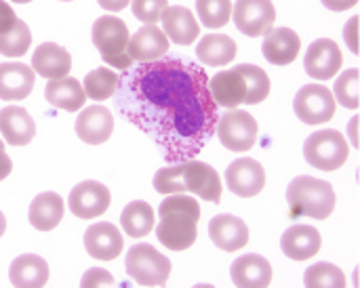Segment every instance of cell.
Returning <instances> with one entry per match:
<instances>
[{
	"mask_svg": "<svg viewBox=\"0 0 360 288\" xmlns=\"http://www.w3.org/2000/svg\"><path fill=\"white\" fill-rule=\"evenodd\" d=\"M226 183L240 198L257 196L266 185V171L253 158H238L226 169Z\"/></svg>",
	"mask_w": 360,
	"mask_h": 288,
	"instance_id": "obj_12",
	"label": "cell"
},
{
	"mask_svg": "<svg viewBox=\"0 0 360 288\" xmlns=\"http://www.w3.org/2000/svg\"><path fill=\"white\" fill-rule=\"evenodd\" d=\"M112 284H114V276H112L110 272H105V270H99V268L89 270V272L82 276V280H80V287H84V288L112 287Z\"/></svg>",
	"mask_w": 360,
	"mask_h": 288,
	"instance_id": "obj_38",
	"label": "cell"
},
{
	"mask_svg": "<svg viewBox=\"0 0 360 288\" xmlns=\"http://www.w3.org/2000/svg\"><path fill=\"white\" fill-rule=\"evenodd\" d=\"M129 53H131V59L139 61V63L162 59L169 53V38L160 27H156L152 23H146L143 27H139L131 36Z\"/></svg>",
	"mask_w": 360,
	"mask_h": 288,
	"instance_id": "obj_17",
	"label": "cell"
},
{
	"mask_svg": "<svg viewBox=\"0 0 360 288\" xmlns=\"http://www.w3.org/2000/svg\"><path fill=\"white\" fill-rule=\"evenodd\" d=\"M306 287L310 288H342L346 287V276L338 266L331 263H314L312 268L306 270L304 276Z\"/></svg>",
	"mask_w": 360,
	"mask_h": 288,
	"instance_id": "obj_35",
	"label": "cell"
},
{
	"mask_svg": "<svg viewBox=\"0 0 360 288\" xmlns=\"http://www.w3.org/2000/svg\"><path fill=\"white\" fill-rule=\"evenodd\" d=\"M236 51H238V46H236L234 38H230L226 34H209L198 42L196 57L205 65L221 67V65H228L230 61H234Z\"/></svg>",
	"mask_w": 360,
	"mask_h": 288,
	"instance_id": "obj_29",
	"label": "cell"
},
{
	"mask_svg": "<svg viewBox=\"0 0 360 288\" xmlns=\"http://www.w3.org/2000/svg\"><path fill=\"white\" fill-rule=\"evenodd\" d=\"M11 169H13V162L8 158V154L4 150H0V181L11 175Z\"/></svg>",
	"mask_w": 360,
	"mask_h": 288,
	"instance_id": "obj_43",
	"label": "cell"
},
{
	"mask_svg": "<svg viewBox=\"0 0 360 288\" xmlns=\"http://www.w3.org/2000/svg\"><path fill=\"white\" fill-rule=\"evenodd\" d=\"M4 230H6V219H4V215H2V211H0V238L4 236Z\"/></svg>",
	"mask_w": 360,
	"mask_h": 288,
	"instance_id": "obj_45",
	"label": "cell"
},
{
	"mask_svg": "<svg viewBox=\"0 0 360 288\" xmlns=\"http://www.w3.org/2000/svg\"><path fill=\"white\" fill-rule=\"evenodd\" d=\"M30 44H32V32L27 23L21 19H17L8 32L0 34V53L4 57H21L27 53Z\"/></svg>",
	"mask_w": 360,
	"mask_h": 288,
	"instance_id": "obj_33",
	"label": "cell"
},
{
	"mask_svg": "<svg viewBox=\"0 0 360 288\" xmlns=\"http://www.w3.org/2000/svg\"><path fill=\"white\" fill-rule=\"evenodd\" d=\"M8 280L13 287L38 288L49 282V266L38 255H21L11 263Z\"/></svg>",
	"mask_w": 360,
	"mask_h": 288,
	"instance_id": "obj_28",
	"label": "cell"
},
{
	"mask_svg": "<svg viewBox=\"0 0 360 288\" xmlns=\"http://www.w3.org/2000/svg\"><path fill=\"white\" fill-rule=\"evenodd\" d=\"M342 63H344V55H342L338 42L331 38L314 40L304 59V67H306L308 76H312L314 80L333 78L340 72Z\"/></svg>",
	"mask_w": 360,
	"mask_h": 288,
	"instance_id": "obj_13",
	"label": "cell"
},
{
	"mask_svg": "<svg viewBox=\"0 0 360 288\" xmlns=\"http://www.w3.org/2000/svg\"><path fill=\"white\" fill-rule=\"evenodd\" d=\"M0 135L11 145H27L36 135L34 118L21 105H6L0 110Z\"/></svg>",
	"mask_w": 360,
	"mask_h": 288,
	"instance_id": "obj_19",
	"label": "cell"
},
{
	"mask_svg": "<svg viewBox=\"0 0 360 288\" xmlns=\"http://www.w3.org/2000/svg\"><path fill=\"white\" fill-rule=\"evenodd\" d=\"M97 2H99L101 8H105V11H110V13H118V11H122V8H127L131 0H97Z\"/></svg>",
	"mask_w": 360,
	"mask_h": 288,
	"instance_id": "obj_42",
	"label": "cell"
},
{
	"mask_svg": "<svg viewBox=\"0 0 360 288\" xmlns=\"http://www.w3.org/2000/svg\"><path fill=\"white\" fill-rule=\"evenodd\" d=\"M238 72H240L243 86H245V101L243 103H247V105L262 103L270 95V76L253 63L238 65Z\"/></svg>",
	"mask_w": 360,
	"mask_h": 288,
	"instance_id": "obj_31",
	"label": "cell"
},
{
	"mask_svg": "<svg viewBox=\"0 0 360 288\" xmlns=\"http://www.w3.org/2000/svg\"><path fill=\"white\" fill-rule=\"evenodd\" d=\"M36 74L25 63H0V99L2 101H21L34 89Z\"/></svg>",
	"mask_w": 360,
	"mask_h": 288,
	"instance_id": "obj_20",
	"label": "cell"
},
{
	"mask_svg": "<svg viewBox=\"0 0 360 288\" xmlns=\"http://www.w3.org/2000/svg\"><path fill=\"white\" fill-rule=\"evenodd\" d=\"M323 4H325L327 8L335 11V13H342V11H348V8L356 6L359 0H323Z\"/></svg>",
	"mask_w": 360,
	"mask_h": 288,
	"instance_id": "obj_41",
	"label": "cell"
},
{
	"mask_svg": "<svg viewBox=\"0 0 360 288\" xmlns=\"http://www.w3.org/2000/svg\"><path fill=\"white\" fill-rule=\"evenodd\" d=\"M359 70L350 67L335 82L333 97H335V101H340L348 110H356L359 107Z\"/></svg>",
	"mask_w": 360,
	"mask_h": 288,
	"instance_id": "obj_36",
	"label": "cell"
},
{
	"mask_svg": "<svg viewBox=\"0 0 360 288\" xmlns=\"http://www.w3.org/2000/svg\"><path fill=\"white\" fill-rule=\"evenodd\" d=\"M13 2H19V4H25V2H32V0H13Z\"/></svg>",
	"mask_w": 360,
	"mask_h": 288,
	"instance_id": "obj_46",
	"label": "cell"
},
{
	"mask_svg": "<svg viewBox=\"0 0 360 288\" xmlns=\"http://www.w3.org/2000/svg\"><path fill=\"white\" fill-rule=\"evenodd\" d=\"M124 72L114 93L122 116L162 150L167 162L194 158L219 118L207 72L184 59H156Z\"/></svg>",
	"mask_w": 360,
	"mask_h": 288,
	"instance_id": "obj_1",
	"label": "cell"
},
{
	"mask_svg": "<svg viewBox=\"0 0 360 288\" xmlns=\"http://www.w3.org/2000/svg\"><path fill=\"white\" fill-rule=\"evenodd\" d=\"M232 282L245 288L270 287L272 266L262 255H243L232 266Z\"/></svg>",
	"mask_w": 360,
	"mask_h": 288,
	"instance_id": "obj_24",
	"label": "cell"
},
{
	"mask_svg": "<svg viewBox=\"0 0 360 288\" xmlns=\"http://www.w3.org/2000/svg\"><path fill=\"white\" fill-rule=\"evenodd\" d=\"M160 21H162L167 38L181 46H190L200 34V25L188 6H179V4L169 6Z\"/></svg>",
	"mask_w": 360,
	"mask_h": 288,
	"instance_id": "obj_23",
	"label": "cell"
},
{
	"mask_svg": "<svg viewBox=\"0 0 360 288\" xmlns=\"http://www.w3.org/2000/svg\"><path fill=\"white\" fill-rule=\"evenodd\" d=\"M221 145L230 152H249L257 141V120L245 110H228L215 124Z\"/></svg>",
	"mask_w": 360,
	"mask_h": 288,
	"instance_id": "obj_8",
	"label": "cell"
},
{
	"mask_svg": "<svg viewBox=\"0 0 360 288\" xmlns=\"http://www.w3.org/2000/svg\"><path fill=\"white\" fill-rule=\"evenodd\" d=\"M196 13H198L202 25L217 30L230 21L232 2L230 0H196Z\"/></svg>",
	"mask_w": 360,
	"mask_h": 288,
	"instance_id": "obj_34",
	"label": "cell"
},
{
	"mask_svg": "<svg viewBox=\"0 0 360 288\" xmlns=\"http://www.w3.org/2000/svg\"><path fill=\"white\" fill-rule=\"evenodd\" d=\"M287 202L293 215L325 221L335 211L338 196L331 183L302 175L287 188Z\"/></svg>",
	"mask_w": 360,
	"mask_h": 288,
	"instance_id": "obj_4",
	"label": "cell"
},
{
	"mask_svg": "<svg viewBox=\"0 0 360 288\" xmlns=\"http://www.w3.org/2000/svg\"><path fill=\"white\" fill-rule=\"evenodd\" d=\"M15 21H17V15L11 8V4L4 2V0H0V34L8 32L15 25Z\"/></svg>",
	"mask_w": 360,
	"mask_h": 288,
	"instance_id": "obj_40",
	"label": "cell"
},
{
	"mask_svg": "<svg viewBox=\"0 0 360 288\" xmlns=\"http://www.w3.org/2000/svg\"><path fill=\"white\" fill-rule=\"evenodd\" d=\"M283 253L293 261H308L319 255L323 247L321 232L312 225H293L285 232L281 240Z\"/></svg>",
	"mask_w": 360,
	"mask_h": 288,
	"instance_id": "obj_21",
	"label": "cell"
},
{
	"mask_svg": "<svg viewBox=\"0 0 360 288\" xmlns=\"http://www.w3.org/2000/svg\"><path fill=\"white\" fill-rule=\"evenodd\" d=\"M0 150H4V143H2V139H0Z\"/></svg>",
	"mask_w": 360,
	"mask_h": 288,
	"instance_id": "obj_47",
	"label": "cell"
},
{
	"mask_svg": "<svg viewBox=\"0 0 360 288\" xmlns=\"http://www.w3.org/2000/svg\"><path fill=\"white\" fill-rule=\"evenodd\" d=\"M127 274L141 287H162L171 276V261L152 244H135L127 253Z\"/></svg>",
	"mask_w": 360,
	"mask_h": 288,
	"instance_id": "obj_7",
	"label": "cell"
},
{
	"mask_svg": "<svg viewBox=\"0 0 360 288\" xmlns=\"http://www.w3.org/2000/svg\"><path fill=\"white\" fill-rule=\"evenodd\" d=\"M160 223L156 228V238L169 251H188L198 238L200 204L184 194H169L160 202Z\"/></svg>",
	"mask_w": 360,
	"mask_h": 288,
	"instance_id": "obj_3",
	"label": "cell"
},
{
	"mask_svg": "<svg viewBox=\"0 0 360 288\" xmlns=\"http://www.w3.org/2000/svg\"><path fill=\"white\" fill-rule=\"evenodd\" d=\"M120 225L127 236L143 238L154 230V209L141 200L129 202L120 215Z\"/></svg>",
	"mask_w": 360,
	"mask_h": 288,
	"instance_id": "obj_30",
	"label": "cell"
},
{
	"mask_svg": "<svg viewBox=\"0 0 360 288\" xmlns=\"http://www.w3.org/2000/svg\"><path fill=\"white\" fill-rule=\"evenodd\" d=\"M209 91H211L215 105L226 107V110L238 107L245 101V86H243L238 65L232 70H224V72L215 74L209 80Z\"/></svg>",
	"mask_w": 360,
	"mask_h": 288,
	"instance_id": "obj_25",
	"label": "cell"
},
{
	"mask_svg": "<svg viewBox=\"0 0 360 288\" xmlns=\"http://www.w3.org/2000/svg\"><path fill=\"white\" fill-rule=\"evenodd\" d=\"M209 236L213 244L226 253H236L249 244V228L234 215H217L209 223Z\"/></svg>",
	"mask_w": 360,
	"mask_h": 288,
	"instance_id": "obj_15",
	"label": "cell"
},
{
	"mask_svg": "<svg viewBox=\"0 0 360 288\" xmlns=\"http://www.w3.org/2000/svg\"><path fill=\"white\" fill-rule=\"evenodd\" d=\"M304 156L319 171H338L348 162L350 148L346 137L335 129H325L310 135L304 143Z\"/></svg>",
	"mask_w": 360,
	"mask_h": 288,
	"instance_id": "obj_6",
	"label": "cell"
},
{
	"mask_svg": "<svg viewBox=\"0 0 360 288\" xmlns=\"http://www.w3.org/2000/svg\"><path fill=\"white\" fill-rule=\"evenodd\" d=\"M129 40H131V34L122 19L112 17V15H103V17L95 19L93 42H95L97 51L101 53V59L108 65L129 70L135 63L129 53Z\"/></svg>",
	"mask_w": 360,
	"mask_h": 288,
	"instance_id": "obj_5",
	"label": "cell"
},
{
	"mask_svg": "<svg viewBox=\"0 0 360 288\" xmlns=\"http://www.w3.org/2000/svg\"><path fill=\"white\" fill-rule=\"evenodd\" d=\"M350 139H352V145H359V116L350 120Z\"/></svg>",
	"mask_w": 360,
	"mask_h": 288,
	"instance_id": "obj_44",
	"label": "cell"
},
{
	"mask_svg": "<svg viewBox=\"0 0 360 288\" xmlns=\"http://www.w3.org/2000/svg\"><path fill=\"white\" fill-rule=\"evenodd\" d=\"M344 38L348 42V48L356 55L359 53V17H352L344 27Z\"/></svg>",
	"mask_w": 360,
	"mask_h": 288,
	"instance_id": "obj_39",
	"label": "cell"
},
{
	"mask_svg": "<svg viewBox=\"0 0 360 288\" xmlns=\"http://www.w3.org/2000/svg\"><path fill=\"white\" fill-rule=\"evenodd\" d=\"M232 15L236 27L251 38L268 34L276 21V8L272 0H236Z\"/></svg>",
	"mask_w": 360,
	"mask_h": 288,
	"instance_id": "obj_10",
	"label": "cell"
},
{
	"mask_svg": "<svg viewBox=\"0 0 360 288\" xmlns=\"http://www.w3.org/2000/svg\"><path fill=\"white\" fill-rule=\"evenodd\" d=\"M293 110L304 124H325L335 116L338 101L331 89L323 84H306L297 91Z\"/></svg>",
	"mask_w": 360,
	"mask_h": 288,
	"instance_id": "obj_9",
	"label": "cell"
},
{
	"mask_svg": "<svg viewBox=\"0 0 360 288\" xmlns=\"http://www.w3.org/2000/svg\"><path fill=\"white\" fill-rule=\"evenodd\" d=\"M167 8H169V0H133V13L143 23L156 25Z\"/></svg>",
	"mask_w": 360,
	"mask_h": 288,
	"instance_id": "obj_37",
	"label": "cell"
},
{
	"mask_svg": "<svg viewBox=\"0 0 360 288\" xmlns=\"http://www.w3.org/2000/svg\"><path fill=\"white\" fill-rule=\"evenodd\" d=\"M262 51L272 65H289L302 51V38L291 27H272L264 38Z\"/></svg>",
	"mask_w": 360,
	"mask_h": 288,
	"instance_id": "obj_18",
	"label": "cell"
},
{
	"mask_svg": "<svg viewBox=\"0 0 360 288\" xmlns=\"http://www.w3.org/2000/svg\"><path fill=\"white\" fill-rule=\"evenodd\" d=\"M63 2H68V0H63Z\"/></svg>",
	"mask_w": 360,
	"mask_h": 288,
	"instance_id": "obj_48",
	"label": "cell"
},
{
	"mask_svg": "<svg viewBox=\"0 0 360 288\" xmlns=\"http://www.w3.org/2000/svg\"><path fill=\"white\" fill-rule=\"evenodd\" d=\"M30 67L34 70V74H40L42 78L55 80V78H63L70 74L72 57L63 46H59L55 42H42L34 51Z\"/></svg>",
	"mask_w": 360,
	"mask_h": 288,
	"instance_id": "obj_22",
	"label": "cell"
},
{
	"mask_svg": "<svg viewBox=\"0 0 360 288\" xmlns=\"http://www.w3.org/2000/svg\"><path fill=\"white\" fill-rule=\"evenodd\" d=\"M63 211H65V207H63L61 196L55 192H44L32 200L27 217H30L32 228H36L38 232H51L61 223Z\"/></svg>",
	"mask_w": 360,
	"mask_h": 288,
	"instance_id": "obj_26",
	"label": "cell"
},
{
	"mask_svg": "<svg viewBox=\"0 0 360 288\" xmlns=\"http://www.w3.org/2000/svg\"><path fill=\"white\" fill-rule=\"evenodd\" d=\"M84 249L91 257H95L99 261H112L122 253L124 240H122V234L118 232V228L101 221V223L91 225L84 232Z\"/></svg>",
	"mask_w": 360,
	"mask_h": 288,
	"instance_id": "obj_16",
	"label": "cell"
},
{
	"mask_svg": "<svg viewBox=\"0 0 360 288\" xmlns=\"http://www.w3.org/2000/svg\"><path fill=\"white\" fill-rule=\"evenodd\" d=\"M154 190L158 194L192 192L209 202L221 200V179L213 166L200 160H184L175 166L160 169L154 175Z\"/></svg>",
	"mask_w": 360,
	"mask_h": 288,
	"instance_id": "obj_2",
	"label": "cell"
},
{
	"mask_svg": "<svg viewBox=\"0 0 360 288\" xmlns=\"http://www.w3.org/2000/svg\"><path fill=\"white\" fill-rule=\"evenodd\" d=\"M44 97L51 105L65 110V112H78L86 101V93L82 89V84L70 76L49 80V84L44 89Z\"/></svg>",
	"mask_w": 360,
	"mask_h": 288,
	"instance_id": "obj_27",
	"label": "cell"
},
{
	"mask_svg": "<svg viewBox=\"0 0 360 288\" xmlns=\"http://www.w3.org/2000/svg\"><path fill=\"white\" fill-rule=\"evenodd\" d=\"M118 84H120V76L116 72H112L110 67H97L86 74L82 89H84L86 97H91L93 101H105V99L114 97Z\"/></svg>",
	"mask_w": 360,
	"mask_h": 288,
	"instance_id": "obj_32",
	"label": "cell"
},
{
	"mask_svg": "<svg viewBox=\"0 0 360 288\" xmlns=\"http://www.w3.org/2000/svg\"><path fill=\"white\" fill-rule=\"evenodd\" d=\"M110 190L99 181H82L78 183L68 198L72 215L78 219H95L101 217L110 209Z\"/></svg>",
	"mask_w": 360,
	"mask_h": 288,
	"instance_id": "obj_11",
	"label": "cell"
},
{
	"mask_svg": "<svg viewBox=\"0 0 360 288\" xmlns=\"http://www.w3.org/2000/svg\"><path fill=\"white\" fill-rule=\"evenodd\" d=\"M112 131H114V116L103 105H91L82 110L80 116L76 118V135L89 145L105 143L112 137Z\"/></svg>",
	"mask_w": 360,
	"mask_h": 288,
	"instance_id": "obj_14",
	"label": "cell"
}]
</instances>
